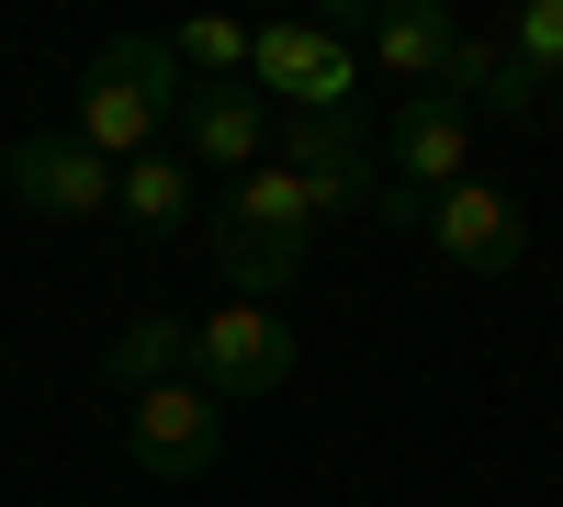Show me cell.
<instances>
[{
	"label": "cell",
	"instance_id": "cell-1",
	"mask_svg": "<svg viewBox=\"0 0 563 507\" xmlns=\"http://www.w3.org/2000/svg\"><path fill=\"white\" fill-rule=\"evenodd\" d=\"M169 113H180V68H169V34H113L102 57L79 68V90H68V135L90 158H147L158 135H169Z\"/></svg>",
	"mask_w": 563,
	"mask_h": 507
},
{
	"label": "cell",
	"instance_id": "cell-2",
	"mask_svg": "<svg viewBox=\"0 0 563 507\" xmlns=\"http://www.w3.org/2000/svg\"><path fill=\"white\" fill-rule=\"evenodd\" d=\"M249 90L282 113H350L361 102V45L339 23H260L249 34Z\"/></svg>",
	"mask_w": 563,
	"mask_h": 507
},
{
	"label": "cell",
	"instance_id": "cell-3",
	"mask_svg": "<svg viewBox=\"0 0 563 507\" xmlns=\"http://www.w3.org/2000/svg\"><path fill=\"white\" fill-rule=\"evenodd\" d=\"M271 158L305 180L316 225H327V214H372V203H384V147L361 135V113H282V124H271Z\"/></svg>",
	"mask_w": 563,
	"mask_h": 507
},
{
	"label": "cell",
	"instance_id": "cell-4",
	"mask_svg": "<svg viewBox=\"0 0 563 507\" xmlns=\"http://www.w3.org/2000/svg\"><path fill=\"white\" fill-rule=\"evenodd\" d=\"M124 451L158 485H203L225 463V406L203 384H147V395H124Z\"/></svg>",
	"mask_w": 563,
	"mask_h": 507
},
{
	"label": "cell",
	"instance_id": "cell-5",
	"mask_svg": "<svg viewBox=\"0 0 563 507\" xmlns=\"http://www.w3.org/2000/svg\"><path fill=\"white\" fill-rule=\"evenodd\" d=\"M192 384L225 406V395H282L294 384V328L271 305H214L192 316Z\"/></svg>",
	"mask_w": 563,
	"mask_h": 507
},
{
	"label": "cell",
	"instance_id": "cell-6",
	"mask_svg": "<svg viewBox=\"0 0 563 507\" xmlns=\"http://www.w3.org/2000/svg\"><path fill=\"white\" fill-rule=\"evenodd\" d=\"M417 238H429L451 271H485V283H507V271H530V214L496 192V180H451V192H429V214H417Z\"/></svg>",
	"mask_w": 563,
	"mask_h": 507
},
{
	"label": "cell",
	"instance_id": "cell-7",
	"mask_svg": "<svg viewBox=\"0 0 563 507\" xmlns=\"http://www.w3.org/2000/svg\"><path fill=\"white\" fill-rule=\"evenodd\" d=\"M0 180H12V203L45 214V225H90V214H113V158H90L79 135H23L12 158H0Z\"/></svg>",
	"mask_w": 563,
	"mask_h": 507
},
{
	"label": "cell",
	"instance_id": "cell-8",
	"mask_svg": "<svg viewBox=\"0 0 563 507\" xmlns=\"http://www.w3.org/2000/svg\"><path fill=\"white\" fill-rule=\"evenodd\" d=\"M384 169H395V192H451V180H474V113L451 102V90H406L395 124H384Z\"/></svg>",
	"mask_w": 563,
	"mask_h": 507
},
{
	"label": "cell",
	"instance_id": "cell-9",
	"mask_svg": "<svg viewBox=\"0 0 563 507\" xmlns=\"http://www.w3.org/2000/svg\"><path fill=\"white\" fill-rule=\"evenodd\" d=\"M180 158H192V169H214V180H249L260 158H271V102H260V90L238 79V90H192V79H180Z\"/></svg>",
	"mask_w": 563,
	"mask_h": 507
},
{
	"label": "cell",
	"instance_id": "cell-10",
	"mask_svg": "<svg viewBox=\"0 0 563 507\" xmlns=\"http://www.w3.org/2000/svg\"><path fill=\"white\" fill-rule=\"evenodd\" d=\"M350 45H372V68H384L395 90H440L451 79V45H462V23L440 12V0H384V12H361V23H339Z\"/></svg>",
	"mask_w": 563,
	"mask_h": 507
},
{
	"label": "cell",
	"instance_id": "cell-11",
	"mask_svg": "<svg viewBox=\"0 0 563 507\" xmlns=\"http://www.w3.org/2000/svg\"><path fill=\"white\" fill-rule=\"evenodd\" d=\"M113 395H147V384H192V316H124L113 350H102Z\"/></svg>",
	"mask_w": 563,
	"mask_h": 507
},
{
	"label": "cell",
	"instance_id": "cell-12",
	"mask_svg": "<svg viewBox=\"0 0 563 507\" xmlns=\"http://www.w3.org/2000/svg\"><path fill=\"white\" fill-rule=\"evenodd\" d=\"M113 214L135 225V238H180V225H192V158H169V147L124 158L113 169Z\"/></svg>",
	"mask_w": 563,
	"mask_h": 507
},
{
	"label": "cell",
	"instance_id": "cell-13",
	"mask_svg": "<svg viewBox=\"0 0 563 507\" xmlns=\"http://www.w3.org/2000/svg\"><path fill=\"white\" fill-rule=\"evenodd\" d=\"M440 90H451L462 113H507V124L541 113V79L507 57V45H485V34H462V45H451V79H440Z\"/></svg>",
	"mask_w": 563,
	"mask_h": 507
},
{
	"label": "cell",
	"instance_id": "cell-14",
	"mask_svg": "<svg viewBox=\"0 0 563 507\" xmlns=\"http://www.w3.org/2000/svg\"><path fill=\"white\" fill-rule=\"evenodd\" d=\"M169 68L192 90H238L249 79V23H180L169 34Z\"/></svg>",
	"mask_w": 563,
	"mask_h": 507
},
{
	"label": "cell",
	"instance_id": "cell-15",
	"mask_svg": "<svg viewBox=\"0 0 563 507\" xmlns=\"http://www.w3.org/2000/svg\"><path fill=\"white\" fill-rule=\"evenodd\" d=\"M507 57H519V68H530L541 90L563 79V0H530V12L507 23Z\"/></svg>",
	"mask_w": 563,
	"mask_h": 507
}]
</instances>
